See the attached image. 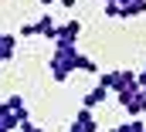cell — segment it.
I'll use <instances>...</instances> for the list:
<instances>
[{"instance_id":"4","label":"cell","mask_w":146,"mask_h":132,"mask_svg":"<svg viewBox=\"0 0 146 132\" xmlns=\"http://www.w3.org/2000/svg\"><path fill=\"white\" fill-rule=\"evenodd\" d=\"M54 27H58V20H54L51 14H41L34 24H24V27L17 31V37H44V41H51V37H54Z\"/></svg>"},{"instance_id":"1","label":"cell","mask_w":146,"mask_h":132,"mask_svg":"<svg viewBox=\"0 0 146 132\" xmlns=\"http://www.w3.org/2000/svg\"><path fill=\"white\" fill-rule=\"evenodd\" d=\"M75 61H78V48H54V54H51V61H48L51 78H54L58 85H65V81L72 78V71H75Z\"/></svg>"},{"instance_id":"5","label":"cell","mask_w":146,"mask_h":132,"mask_svg":"<svg viewBox=\"0 0 146 132\" xmlns=\"http://www.w3.org/2000/svg\"><path fill=\"white\" fill-rule=\"evenodd\" d=\"M115 102L122 105V112L129 115V119H143L146 115V95L139 88H133V92H122V95H115Z\"/></svg>"},{"instance_id":"6","label":"cell","mask_w":146,"mask_h":132,"mask_svg":"<svg viewBox=\"0 0 146 132\" xmlns=\"http://www.w3.org/2000/svg\"><path fill=\"white\" fill-rule=\"evenodd\" d=\"M78 132H99V119H95V108H78L75 112V122H68Z\"/></svg>"},{"instance_id":"3","label":"cell","mask_w":146,"mask_h":132,"mask_svg":"<svg viewBox=\"0 0 146 132\" xmlns=\"http://www.w3.org/2000/svg\"><path fill=\"white\" fill-rule=\"evenodd\" d=\"M78 37H82V20H78V17H68L65 24L54 27L51 44H54V48H78Z\"/></svg>"},{"instance_id":"9","label":"cell","mask_w":146,"mask_h":132,"mask_svg":"<svg viewBox=\"0 0 146 132\" xmlns=\"http://www.w3.org/2000/svg\"><path fill=\"white\" fill-rule=\"evenodd\" d=\"M75 71H85V75H99V65H95V58H88V54H82L78 51V61H75Z\"/></svg>"},{"instance_id":"13","label":"cell","mask_w":146,"mask_h":132,"mask_svg":"<svg viewBox=\"0 0 146 132\" xmlns=\"http://www.w3.org/2000/svg\"><path fill=\"white\" fill-rule=\"evenodd\" d=\"M58 3H61L65 10H75V3H78V0H58Z\"/></svg>"},{"instance_id":"14","label":"cell","mask_w":146,"mask_h":132,"mask_svg":"<svg viewBox=\"0 0 146 132\" xmlns=\"http://www.w3.org/2000/svg\"><path fill=\"white\" fill-rule=\"evenodd\" d=\"M68 132H78V129H72V125H68Z\"/></svg>"},{"instance_id":"10","label":"cell","mask_w":146,"mask_h":132,"mask_svg":"<svg viewBox=\"0 0 146 132\" xmlns=\"http://www.w3.org/2000/svg\"><path fill=\"white\" fill-rule=\"evenodd\" d=\"M106 17H109V20H122V17H119V3H115V0H106Z\"/></svg>"},{"instance_id":"8","label":"cell","mask_w":146,"mask_h":132,"mask_svg":"<svg viewBox=\"0 0 146 132\" xmlns=\"http://www.w3.org/2000/svg\"><path fill=\"white\" fill-rule=\"evenodd\" d=\"M106 98H109V88H102V85L95 81V88H88V92L82 95V108H99Z\"/></svg>"},{"instance_id":"7","label":"cell","mask_w":146,"mask_h":132,"mask_svg":"<svg viewBox=\"0 0 146 132\" xmlns=\"http://www.w3.org/2000/svg\"><path fill=\"white\" fill-rule=\"evenodd\" d=\"M14 54H17V37H14V34H7V31H0V68L10 65V61H14Z\"/></svg>"},{"instance_id":"12","label":"cell","mask_w":146,"mask_h":132,"mask_svg":"<svg viewBox=\"0 0 146 132\" xmlns=\"http://www.w3.org/2000/svg\"><path fill=\"white\" fill-rule=\"evenodd\" d=\"M109 132H129V122H119V125H112Z\"/></svg>"},{"instance_id":"2","label":"cell","mask_w":146,"mask_h":132,"mask_svg":"<svg viewBox=\"0 0 146 132\" xmlns=\"http://www.w3.org/2000/svg\"><path fill=\"white\" fill-rule=\"evenodd\" d=\"M99 85L109 88V95H122V92H133L136 88V71L133 68H112L99 75Z\"/></svg>"},{"instance_id":"11","label":"cell","mask_w":146,"mask_h":132,"mask_svg":"<svg viewBox=\"0 0 146 132\" xmlns=\"http://www.w3.org/2000/svg\"><path fill=\"white\" fill-rule=\"evenodd\" d=\"M17 132H44V129H41V125H34V122L27 119V122H21V125H17Z\"/></svg>"}]
</instances>
